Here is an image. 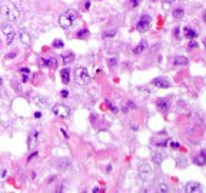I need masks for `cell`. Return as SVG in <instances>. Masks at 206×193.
I'll list each match as a JSON object with an SVG mask.
<instances>
[{
	"instance_id": "d6986e66",
	"label": "cell",
	"mask_w": 206,
	"mask_h": 193,
	"mask_svg": "<svg viewBox=\"0 0 206 193\" xmlns=\"http://www.w3.org/2000/svg\"><path fill=\"white\" fill-rule=\"evenodd\" d=\"M62 59H63L62 62H63L65 64L72 63V62L74 60V53H72V52H69V53H65V55L62 56Z\"/></svg>"
},
{
	"instance_id": "cb8c5ba5",
	"label": "cell",
	"mask_w": 206,
	"mask_h": 193,
	"mask_svg": "<svg viewBox=\"0 0 206 193\" xmlns=\"http://www.w3.org/2000/svg\"><path fill=\"white\" fill-rule=\"evenodd\" d=\"M157 192L166 193V192H169V187H167V185H165V183H160V185L157 186Z\"/></svg>"
},
{
	"instance_id": "c3c4849f",
	"label": "cell",
	"mask_w": 206,
	"mask_h": 193,
	"mask_svg": "<svg viewBox=\"0 0 206 193\" xmlns=\"http://www.w3.org/2000/svg\"><path fill=\"white\" fill-rule=\"evenodd\" d=\"M150 1H156V0H150Z\"/></svg>"
},
{
	"instance_id": "ba28073f",
	"label": "cell",
	"mask_w": 206,
	"mask_h": 193,
	"mask_svg": "<svg viewBox=\"0 0 206 193\" xmlns=\"http://www.w3.org/2000/svg\"><path fill=\"white\" fill-rule=\"evenodd\" d=\"M153 83V86H156V87H160V89H167L170 87V82L165 79V77H157L155 80L152 82Z\"/></svg>"
},
{
	"instance_id": "f546056e",
	"label": "cell",
	"mask_w": 206,
	"mask_h": 193,
	"mask_svg": "<svg viewBox=\"0 0 206 193\" xmlns=\"http://www.w3.org/2000/svg\"><path fill=\"white\" fill-rule=\"evenodd\" d=\"M107 63H109V67H110V69H113L116 64H117V59H116V57H110Z\"/></svg>"
},
{
	"instance_id": "ac0fdd59",
	"label": "cell",
	"mask_w": 206,
	"mask_h": 193,
	"mask_svg": "<svg viewBox=\"0 0 206 193\" xmlns=\"http://www.w3.org/2000/svg\"><path fill=\"white\" fill-rule=\"evenodd\" d=\"M60 76H62V82L67 84L69 82H70V70L69 69H63V70H60Z\"/></svg>"
},
{
	"instance_id": "8d00e7d4",
	"label": "cell",
	"mask_w": 206,
	"mask_h": 193,
	"mask_svg": "<svg viewBox=\"0 0 206 193\" xmlns=\"http://www.w3.org/2000/svg\"><path fill=\"white\" fill-rule=\"evenodd\" d=\"M34 157H37V152H34V153H32L30 156H29V159H27V162H32L34 159Z\"/></svg>"
},
{
	"instance_id": "7402d4cb",
	"label": "cell",
	"mask_w": 206,
	"mask_h": 193,
	"mask_svg": "<svg viewBox=\"0 0 206 193\" xmlns=\"http://www.w3.org/2000/svg\"><path fill=\"white\" fill-rule=\"evenodd\" d=\"M183 15H185V10L182 7H178V9L173 10V17H175V19H182Z\"/></svg>"
},
{
	"instance_id": "3957f363",
	"label": "cell",
	"mask_w": 206,
	"mask_h": 193,
	"mask_svg": "<svg viewBox=\"0 0 206 193\" xmlns=\"http://www.w3.org/2000/svg\"><path fill=\"white\" fill-rule=\"evenodd\" d=\"M74 79H76V82H77L79 84L86 86V84H89V82H90V76H89V73H87V70H86L84 67H79V69H76Z\"/></svg>"
},
{
	"instance_id": "d590c367",
	"label": "cell",
	"mask_w": 206,
	"mask_h": 193,
	"mask_svg": "<svg viewBox=\"0 0 206 193\" xmlns=\"http://www.w3.org/2000/svg\"><path fill=\"white\" fill-rule=\"evenodd\" d=\"M169 145H170L172 149H179V147H181V145H179V143H176V142H170Z\"/></svg>"
},
{
	"instance_id": "b9f144b4",
	"label": "cell",
	"mask_w": 206,
	"mask_h": 193,
	"mask_svg": "<svg viewBox=\"0 0 206 193\" xmlns=\"http://www.w3.org/2000/svg\"><path fill=\"white\" fill-rule=\"evenodd\" d=\"M16 55H17V52H13V53H10V55H7V56H6V57H7V59H12V57H15V56H16Z\"/></svg>"
},
{
	"instance_id": "1f68e13d",
	"label": "cell",
	"mask_w": 206,
	"mask_h": 193,
	"mask_svg": "<svg viewBox=\"0 0 206 193\" xmlns=\"http://www.w3.org/2000/svg\"><path fill=\"white\" fill-rule=\"evenodd\" d=\"M140 3H142V0H129V6L130 7H138Z\"/></svg>"
},
{
	"instance_id": "603a6c76",
	"label": "cell",
	"mask_w": 206,
	"mask_h": 193,
	"mask_svg": "<svg viewBox=\"0 0 206 193\" xmlns=\"http://www.w3.org/2000/svg\"><path fill=\"white\" fill-rule=\"evenodd\" d=\"M6 36H7L6 43H7V44H12V43H13V40H15V37H16V33H15V30H13V32H10L9 34H6Z\"/></svg>"
},
{
	"instance_id": "277c9868",
	"label": "cell",
	"mask_w": 206,
	"mask_h": 193,
	"mask_svg": "<svg viewBox=\"0 0 206 193\" xmlns=\"http://www.w3.org/2000/svg\"><path fill=\"white\" fill-rule=\"evenodd\" d=\"M153 175V169L150 168V165L149 163H142L139 166V176L140 179H143V180H148L150 179Z\"/></svg>"
},
{
	"instance_id": "2e32d148",
	"label": "cell",
	"mask_w": 206,
	"mask_h": 193,
	"mask_svg": "<svg viewBox=\"0 0 206 193\" xmlns=\"http://www.w3.org/2000/svg\"><path fill=\"white\" fill-rule=\"evenodd\" d=\"M205 150H200V153H199V156H196L195 157V163L198 165V166H205L206 163V159H205Z\"/></svg>"
},
{
	"instance_id": "ab89813d",
	"label": "cell",
	"mask_w": 206,
	"mask_h": 193,
	"mask_svg": "<svg viewBox=\"0 0 206 193\" xmlns=\"http://www.w3.org/2000/svg\"><path fill=\"white\" fill-rule=\"evenodd\" d=\"M69 96V92L67 90H62V97H67Z\"/></svg>"
},
{
	"instance_id": "7dc6e473",
	"label": "cell",
	"mask_w": 206,
	"mask_h": 193,
	"mask_svg": "<svg viewBox=\"0 0 206 193\" xmlns=\"http://www.w3.org/2000/svg\"><path fill=\"white\" fill-rule=\"evenodd\" d=\"M0 179H1V172H0Z\"/></svg>"
},
{
	"instance_id": "44dd1931",
	"label": "cell",
	"mask_w": 206,
	"mask_h": 193,
	"mask_svg": "<svg viewBox=\"0 0 206 193\" xmlns=\"http://www.w3.org/2000/svg\"><path fill=\"white\" fill-rule=\"evenodd\" d=\"M33 102H34V105H37L39 107H44V106L47 105V102H46V99H43V97H40V96H36L33 99Z\"/></svg>"
},
{
	"instance_id": "30bf717a",
	"label": "cell",
	"mask_w": 206,
	"mask_h": 193,
	"mask_svg": "<svg viewBox=\"0 0 206 193\" xmlns=\"http://www.w3.org/2000/svg\"><path fill=\"white\" fill-rule=\"evenodd\" d=\"M156 106H157V109H159L162 113H167L169 107H170V105L167 103V100H165V99H157V100H156Z\"/></svg>"
},
{
	"instance_id": "f6af8a7d",
	"label": "cell",
	"mask_w": 206,
	"mask_h": 193,
	"mask_svg": "<svg viewBox=\"0 0 206 193\" xmlns=\"http://www.w3.org/2000/svg\"><path fill=\"white\" fill-rule=\"evenodd\" d=\"M166 3H173V1H175V0H165Z\"/></svg>"
},
{
	"instance_id": "52a82bcc",
	"label": "cell",
	"mask_w": 206,
	"mask_h": 193,
	"mask_svg": "<svg viewBox=\"0 0 206 193\" xmlns=\"http://www.w3.org/2000/svg\"><path fill=\"white\" fill-rule=\"evenodd\" d=\"M39 66L40 67L47 66V67H52V69H56L58 67V59L56 57H41L39 60Z\"/></svg>"
},
{
	"instance_id": "f35d334b",
	"label": "cell",
	"mask_w": 206,
	"mask_h": 193,
	"mask_svg": "<svg viewBox=\"0 0 206 193\" xmlns=\"http://www.w3.org/2000/svg\"><path fill=\"white\" fill-rule=\"evenodd\" d=\"M173 36H175V37H179V29H178V27L173 29Z\"/></svg>"
},
{
	"instance_id": "e0dca14e",
	"label": "cell",
	"mask_w": 206,
	"mask_h": 193,
	"mask_svg": "<svg viewBox=\"0 0 206 193\" xmlns=\"http://www.w3.org/2000/svg\"><path fill=\"white\" fill-rule=\"evenodd\" d=\"M146 47H148V42H146V40H142L139 44L136 46V47L133 49V53H135V55H139V53H142V52H143V50H145Z\"/></svg>"
},
{
	"instance_id": "d4e9b609",
	"label": "cell",
	"mask_w": 206,
	"mask_h": 193,
	"mask_svg": "<svg viewBox=\"0 0 206 193\" xmlns=\"http://www.w3.org/2000/svg\"><path fill=\"white\" fill-rule=\"evenodd\" d=\"M113 36H116V30H115V29L103 32V37H113Z\"/></svg>"
},
{
	"instance_id": "484cf974",
	"label": "cell",
	"mask_w": 206,
	"mask_h": 193,
	"mask_svg": "<svg viewBox=\"0 0 206 193\" xmlns=\"http://www.w3.org/2000/svg\"><path fill=\"white\" fill-rule=\"evenodd\" d=\"M89 36V30L87 29H83V30H80V32H77V37L79 39H82V37H87Z\"/></svg>"
},
{
	"instance_id": "6da1fadb",
	"label": "cell",
	"mask_w": 206,
	"mask_h": 193,
	"mask_svg": "<svg viewBox=\"0 0 206 193\" xmlns=\"http://www.w3.org/2000/svg\"><path fill=\"white\" fill-rule=\"evenodd\" d=\"M76 17H77V13L74 12V10H67L66 13H63L62 16L59 17V24H60V27L62 29H69L73 22L76 20Z\"/></svg>"
},
{
	"instance_id": "7bdbcfd3",
	"label": "cell",
	"mask_w": 206,
	"mask_h": 193,
	"mask_svg": "<svg viewBox=\"0 0 206 193\" xmlns=\"http://www.w3.org/2000/svg\"><path fill=\"white\" fill-rule=\"evenodd\" d=\"M27 80H29V76H27V74H23V79H22V82H23V83H26Z\"/></svg>"
},
{
	"instance_id": "d6a6232c",
	"label": "cell",
	"mask_w": 206,
	"mask_h": 193,
	"mask_svg": "<svg viewBox=\"0 0 206 193\" xmlns=\"http://www.w3.org/2000/svg\"><path fill=\"white\" fill-rule=\"evenodd\" d=\"M12 87L15 89L16 92H19V93L22 92V87H20V84H19V83H17L16 80H13V82H12Z\"/></svg>"
},
{
	"instance_id": "8fae6325",
	"label": "cell",
	"mask_w": 206,
	"mask_h": 193,
	"mask_svg": "<svg viewBox=\"0 0 206 193\" xmlns=\"http://www.w3.org/2000/svg\"><path fill=\"white\" fill-rule=\"evenodd\" d=\"M188 63H189V60H188L186 56H178L173 59V64L175 66H186Z\"/></svg>"
},
{
	"instance_id": "8992f818",
	"label": "cell",
	"mask_w": 206,
	"mask_h": 193,
	"mask_svg": "<svg viewBox=\"0 0 206 193\" xmlns=\"http://www.w3.org/2000/svg\"><path fill=\"white\" fill-rule=\"evenodd\" d=\"M149 27H150V17L149 16H142L139 19V22L136 24V29L139 30V32H148Z\"/></svg>"
},
{
	"instance_id": "ffe728a7",
	"label": "cell",
	"mask_w": 206,
	"mask_h": 193,
	"mask_svg": "<svg viewBox=\"0 0 206 193\" xmlns=\"http://www.w3.org/2000/svg\"><path fill=\"white\" fill-rule=\"evenodd\" d=\"M58 166L60 170H67L70 168V160H69V159H62V160H59Z\"/></svg>"
},
{
	"instance_id": "74e56055",
	"label": "cell",
	"mask_w": 206,
	"mask_h": 193,
	"mask_svg": "<svg viewBox=\"0 0 206 193\" xmlns=\"http://www.w3.org/2000/svg\"><path fill=\"white\" fill-rule=\"evenodd\" d=\"M139 92H143V96H148L149 95V90L145 87H139Z\"/></svg>"
},
{
	"instance_id": "4dcf8cb0",
	"label": "cell",
	"mask_w": 206,
	"mask_h": 193,
	"mask_svg": "<svg viewBox=\"0 0 206 193\" xmlns=\"http://www.w3.org/2000/svg\"><path fill=\"white\" fill-rule=\"evenodd\" d=\"M135 107H136V106H135V103H133V102H127V103H126V106H123V112H127L129 109H135Z\"/></svg>"
},
{
	"instance_id": "7c38bea8",
	"label": "cell",
	"mask_w": 206,
	"mask_h": 193,
	"mask_svg": "<svg viewBox=\"0 0 206 193\" xmlns=\"http://www.w3.org/2000/svg\"><path fill=\"white\" fill-rule=\"evenodd\" d=\"M37 132H32L30 136H29V149H34L37 145Z\"/></svg>"
},
{
	"instance_id": "9c48e42d",
	"label": "cell",
	"mask_w": 206,
	"mask_h": 193,
	"mask_svg": "<svg viewBox=\"0 0 206 193\" xmlns=\"http://www.w3.org/2000/svg\"><path fill=\"white\" fill-rule=\"evenodd\" d=\"M19 39H20V42H22V44H25V46H30V43H32L30 34L26 32L25 29H22V30L19 32Z\"/></svg>"
},
{
	"instance_id": "5bb4252c",
	"label": "cell",
	"mask_w": 206,
	"mask_h": 193,
	"mask_svg": "<svg viewBox=\"0 0 206 193\" xmlns=\"http://www.w3.org/2000/svg\"><path fill=\"white\" fill-rule=\"evenodd\" d=\"M183 33H185V37H188V39H196L198 37V32L190 29V27H185Z\"/></svg>"
},
{
	"instance_id": "bcb514c9",
	"label": "cell",
	"mask_w": 206,
	"mask_h": 193,
	"mask_svg": "<svg viewBox=\"0 0 206 193\" xmlns=\"http://www.w3.org/2000/svg\"><path fill=\"white\" fill-rule=\"evenodd\" d=\"M1 83H3V80H1V79H0V84H1Z\"/></svg>"
},
{
	"instance_id": "5b68a950",
	"label": "cell",
	"mask_w": 206,
	"mask_h": 193,
	"mask_svg": "<svg viewBox=\"0 0 206 193\" xmlns=\"http://www.w3.org/2000/svg\"><path fill=\"white\" fill-rule=\"evenodd\" d=\"M52 110H53V113H55L56 116L63 117V119L69 117V114H70V109H69L66 105H55Z\"/></svg>"
},
{
	"instance_id": "7a4b0ae2",
	"label": "cell",
	"mask_w": 206,
	"mask_h": 193,
	"mask_svg": "<svg viewBox=\"0 0 206 193\" xmlns=\"http://www.w3.org/2000/svg\"><path fill=\"white\" fill-rule=\"evenodd\" d=\"M0 15L4 17V19L13 22V20H16L17 17H19V10L13 4H4V6L0 7Z\"/></svg>"
},
{
	"instance_id": "60d3db41",
	"label": "cell",
	"mask_w": 206,
	"mask_h": 193,
	"mask_svg": "<svg viewBox=\"0 0 206 193\" xmlns=\"http://www.w3.org/2000/svg\"><path fill=\"white\" fill-rule=\"evenodd\" d=\"M34 117H36V119H40V117H41V112H34Z\"/></svg>"
},
{
	"instance_id": "836d02e7",
	"label": "cell",
	"mask_w": 206,
	"mask_h": 193,
	"mask_svg": "<svg viewBox=\"0 0 206 193\" xmlns=\"http://www.w3.org/2000/svg\"><path fill=\"white\" fill-rule=\"evenodd\" d=\"M188 47H189V49H195V47H198V43H196L195 40H192V42H189V43H188Z\"/></svg>"
},
{
	"instance_id": "4fadbf2b",
	"label": "cell",
	"mask_w": 206,
	"mask_h": 193,
	"mask_svg": "<svg viewBox=\"0 0 206 193\" xmlns=\"http://www.w3.org/2000/svg\"><path fill=\"white\" fill-rule=\"evenodd\" d=\"M163 159H165V154H163L162 152H157L156 150V152L152 153V160L155 162L156 165H160V163L163 162Z\"/></svg>"
},
{
	"instance_id": "4316f807",
	"label": "cell",
	"mask_w": 206,
	"mask_h": 193,
	"mask_svg": "<svg viewBox=\"0 0 206 193\" xmlns=\"http://www.w3.org/2000/svg\"><path fill=\"white\" fill-rule=\"evenodd\" d=\"M106 105H107V107H109V109H110V110H112V112H113V113H117V112H119V109H117V107H116V106L113 105L112 102H109V100H106Z\"/></svg>"
},
{
	"instance_id": "9a60e30c",
	"label": "cell",
	"mask_w": 206,
	"mask_h": 193,
	"mask_svg": "<svg viewBox=\"0 0 206 193\" xmlns=\"http://www.w3.org/2000/svg\"><path fill=\"white\" fill-rule=\"evenodd\" d=\"M186 192H188V193L199 192V183H198V182H189V183L186 185Z\"/></svg>"
},
{
	"instance_id": "e575fe53",
	"label": "cell",
	"mask_w": 206,
	"mask_h": 193,
	"mask_svg": "<svg viewBox=\"0 0 206 193\" xmlns=\"http://www.w3.org/2000/svg\"><path fill=\"white\" fill-rule=\"evenodd\" d=\"M19 72L22 73V74H29V73H30V70H29L27 67H22V69H20Z\"/></svg>"
},
{
	"instance_id": "83f0119b",
	"label": "cell",
	"mask_w": 206,
	"mask_h": 193,
	"mask_svg": "<svg viewBox=\"0 0 206 193\" xmlns=\"http://www.w3.org/2000/svg\"><path fill=\"white\" fill-rule=\"evenodd\" d=\"M1 32L4 33V34H9L10 32H13V27H12L10 24H6V26H3V27H1Z\"/></svg>"
},
{
	"instance_id": "f1b7e54d",
	"label": "cell",
	"mask_w": 206,
	"mask_h": 193,
	"mask_svg": "<svg viewBox=\"0 0 206 193\" xmlns=\"http://www.w3.org/2000/svg\"><path fill=\"white\" fill-rule=\"evenodd\" d=\"M63 46H65V43H63L62 40H59V39H56V40L53 42V47H56V49H62Z\"/></svg>"
},
{
	"instance_id": "ee69618b",
	"label": "cell",
	"mask_w": 206,
	"mask_h": 193,
	"mask_svg": "<svg viewBox=\"0 0 206 193\" xmlns=\"http://www.w3.org/2000/svg\"><path fill=\"white\" fill-rule=\"evenodd\" d=\"M84 7H86V9L90 7V1H89V0H86V3H84Z\"/></svg>"
}]
</instances>
